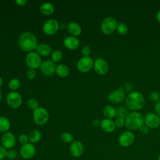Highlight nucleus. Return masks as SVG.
Returning <instances> with one entry per match:
<instances>
[{"label":"nucleus","mask_w":160,"mask_h":160,"mask_svg":"<svg viewBox=\"0 0 160 160\" xmlns=\"http://www.w3.org/2000/svg\"><path fill=\"white\" fill-rule=\"evenodd\" d=\"M144 124V117L139 112L129 113L125 119V126L129 130L139 129Z\"/></svg>","instance_id":"1"},{"label":"nucleus","mask_w":160,"mask_h":160,"mask_svg":"<svg viewBox=\"0 0 160 160\" xmlns=\"http://www.w3.org/2000/svg\"><path fill=\"white\" fill-rule=\"evenodd\" d=\"M126 106L131 110H139L144 105L145 101L143 95L138 91L130 92L125 99Z\"/></svg>","instance_id":"2"},{"label":"nucleus","mask_w":160,"mask_h":160,"mask_svg":"<svg viewBox=\"0 0 160 160\" xmlns=\"http://www.w3.org/2000/svg\"><path fill=\"white\" fill-rule=\"evenodd\" d=\"M18 43L21 49L24 51H31L38 46L37 39L31 32H23L19 38Z\"/></svg>","instance_id":"3"},{"label":"nucleus","mask_w":160,"mask_h":160,"mask_svg":"<svg viewBox=\"0 0 160 160\" xmlns=\"http://www.w3.org/2000/svg\"><path fill=\"white\" fill-rule=\"evenodd\" d=\"M49 119L48 111L42 107H38L33 111V119L38 125H44Z\"/></svg>","instance_id":"4"},{"label":"nucleus","mask_w":160,"mask_h":160,"mask_svg":"<svg viewBox=\"0 0 160 160\" xmlns=\"http://www.w3.org/2000/svg\"><path fill=\"white\" fill-rule=\"evenodd\" d=\"M118 22L116 19L112 17H107L103 19L101 25V29L105 34H112L117 28Z\"/></svg>","instance_id":"5"},{"label":"nucleus","mask_w":160,"mask_h":160,"mask_svg":"<svg viewBox=\"0 0 160 160\" xmlns=\"http://www.w3.org/2000/svg\"><path fill=\"white\" fill-rule=\"evenodd\" d=\"M21 156L24 159H31L35 156L36 148L33 144L28 142L21 146L19 149Z\"/></svg>","instance_id":"6"},{"label":"nucleus","mask_w":160,"mask_h":160,"mask_svg":"<svg viewBox=\"0 0 160 160\" xmlns=\"http://www.w3.org/2000/svg\"><path fill=\"white\" fill-rule=\"evenodd\" d=\"M135 136L130 131H126L122 132L118 138L119 144L122 147H129L134 141Z\"/></svg>","instance_id":"7"},{"label":"nucleus","mask_w":160,"mask_h":160,"mask_svg":"<svg viewBox=\"0 0 160 160\" xmlns=\"http://www.w3.org/2000/svg\"><path fill=\"white\" fill-rule=\"evenodd\" d=\"M26 62L28 67L31 69H36L41 65V58L38 53L32 51L27 54Z\"/></svg>","instance_id":"8"},{"label":"nucleus","mask_w":160,"mask_h":160,"mask_svg":"<svg viewBox=\"0 0 160 160\" xmlns=\"http://www.w3.org/2000/svg\"><path fill=\"white\" fill-rule=\"evenodd\" d=\"M94 66L92 59L89 56H84L81 58L77 64L78 70L82 72L89 71Z\"/></svg>","instance_id":"9"},{"label":"nucleus","mask_w":160,"mask_h":160,"mask_svg":"<svg viewBox=\"0 0 160 160\" xmlns=\"http://www.w3.org/2000/svg\"><path fill=\"white\" fill-rule=\"evenodd\" d=\"M6 102L11 108H18L21 104L22 98L18 92L12 91L7 95Z\"/></svg>","instance_id":"10"},{"label":"nucleus","mask_w":160,"mask_h":160,"mask_svg":"<svg viewBox=\"0 0 160 160\" xmlns=\"http://www.w3.org/2000/svg\"><path fill=\"white\" fill-rule=\"evenodd\" d=\"M144 123L149 128H157L160 126V117L154 112L148 113L144 117Z\"/></svg>","instance_id":"11"},{"label":"nucleus","mask_w":160,"mask_h":160,"mask_svg":"<svg viewBox=\"0 0 160 160\" xmlns=\"http://www.w3.org/2000/svg\"><path fill=\"white\" fill-rule=\"evenodd\" d=\"M2 146L6 149H12L16 145V140L14 135L10 132H5L1 139Z\"/></svg>","instance_id":"12"},{"label":"nucleus","mask_w":160,"mask_h":160,"mask_svg":"<svg viewBox=\"0 0 160 160\" xmlns=\"http://www.w3.org/2000/svg\"><path fill=\"white\" fill-rule=\"evenodd\" d=\"M59 28V23L55 19H49L46 21L42 26L44 32L47 35H52L55 34Z\"/></svg>","instance_id":"13"},{"label":"nucleus","mask_w":160,"mask_h":160,"mask_svg":"<svg viewBox=\"0 0 160 160\" xmlns=\"http://www.w3.org/2000/svg\"><path fill=\"white\" fill-rule=\"evenodd\" d=\"M94 71L100 75H104L107 73L109 69V66L106 60L102 58H97L94 62Z\"/></svg>","instance_id":"14"},{"label":"nucleus","mask_w":160,"mask_h":160,"mask_svg":"<svg viewBox=\"0 0 160 160\" xmlns=\"http://www.w3.org/2000/svg\"><path fill=\"white\" fill-rule=\"evenodd\" d=\"M126 98L125 92L122 88L112 91L108 96V99L110 102L118 104L122 102Z\"/></svg>","instance_id":"15"},{"label":"nucleus","mask_w":160,"mask_h":160,"mask_svg":"<svg viewBox=\"0 0 160 160\" xmlns=\"http://www.w3.org/2000/svg\"><path fill=\"white\" fill-rule=\"evenodd\" d=\"M84 146L82 143L78 140L73 141L69 146V152L74 158H79L83 154Z\"/></svg>","instance_id":"16"},{"label":"nucleus","mask_w":160,"mask_h":160,"mask_svg":"<svg viewBox=\"0 0 160 160\" xmlns=\"http://www.w3.org/2000/svg\"><path fill=\"white\" fill-rule=\"evenodd\" d=\"M56 64L54 62L51 60H47L41 63L40 71L45 76H51L56 71Z\"/></svg>","instance_id":"17"},{"label":"nucleus","mask_w":160,"mask_h":160,"mask_svg":"<svg viewBox=\"0 0 160 160\" xmlns=\"http://www.w3.org/2000/svg\"><path fill=\"white\" fill-rule=\"evenodd\" d=\"M101 129L106 132H112L116 129L115 122L110 119H104L101 121Z\"/></svg>","instance_id":"18"},{"label":"nucleus","mask_w":160,"mask_h":160,"mask_svg":"<svg viewBox=\"0 0 160 160\" xmlns=\"http://www.w3.org/2000/svg\"><path fill=\"white\" fill-rule=\"evenodd\" d=\"M64 44L69 49H76L79 47V41L74 36H68L64 40Z\"/></svg>","instance_id":"19"},{"label":"nucleus","mask_w":160,"mask_h":160,"mask_svg":"<svg viewBox=\"0 0 160 160\" xmlns=\"http://www.w3.org/2000/svg\"><path fill=\"white\" fill-rule=\"evenodd\" d=\"M36 51L38 54L42 56H48L51 52V49L50 46L46 44H39L37 46Z\"/></svg>","instance_id":"20"},{"label":"nucleus","mask_w":160,"mask_h":160,"mask_svg":"<svg viewBox=\"0 0 160 160\" xmlns=\"http://www.w3.org/2000/svg\"><path fill=\"white\" fill-rule=\"evenodd\" d=\"M67 28L69 32L73 36H78L81 32V26L79 24L74 22H69L67 26Z\"/></svg>","instance_id":"21"},{"label":"nucleus","mask_w":160,"mask_h":160,"mask_svg":"<svg viewBox=\"0 0 160 160\" xmlns=\"http://www.w3.org/2000/svg\"><path fill=\"white\" fill-rule=\"evenodd\" d=\"M28 136L29 141L32 144H34L38 142L41 139V133L37 129H34L29 133Z\"/></svg>","instance_id":"22"},{"label":"nucleus","mask_w":160,"mask_h":160,"mask_svg":"<svg viewBox=\"0 0 160 160\" xmlns=\"http://www.w3.org/2000/svg\"><path fill=\"white\" fill-rule=\"evenodd\" d=\"M40 11L44 15H50L54 12V7L50 2H45L41 6Z\"/></svg>","instance_id":"23"},{"label":"nucleus","mask_w":160,"mask_h":160,"mask_svg":"<svg viewBox=\"0 0 160 160\" xmlns=\"http://www.w3.org/2000/svg\"><path fill=\"white\" fill-rule=\"evenodd\" d=\"M103 114L108 119H112L116 116V110L111 106H106L103 109Z\"/></svg>","instance_id":"24"},{"label":"nucleus","mask_w":160,"mask_h":160,"mask_svg":"<svg viewBox=\"0 0 160 160\" xmlns=\"http://www.w3.org/2000/svg\"><path fill=\"white\" fill-rule=\"evenodd\" d=\"M10 122L6 117H0V132H6L10 128Z\"/></svg>","instance_id":"25"},{"label":"nucleus","mask_w":160,"mask_h":160,"mask_svg":"<svg viewBox=\"0 0 160 160\" xmlns=\"http://www.w3.org/2000/svg\"><path fill=\"white\" fill-rule=\"evenodd\" d=\"M56 72L60 77H66L69 74V69L64 64H59L56 67Z\"/></svg>","instance_id":"26"},{"label":"nucleus","mask_w":160,"mask_h":160,"mask_svg":"<svg viewBox=\"0 0 160 160\" xmlns=\"http://www.w3.org/2000/svg\"><path fill=\"white\" fill-rule=\"evenodd\" d=\"M60 138H61V140L62 142H65V143L72 142L73 141V139H74V138H73L72 135L71 133L67 132H62L61 134Z\"/></svg>","instance_id":"27"},{"label":"nucleus","mask_w":160,"mask_h":160,"mask_svg":"<svg viewBox=\"0 0 160 160\" xmlns=\"http://www.w3.org/2000/svg\"><path fill=\"white\" fill-rule=\"evenodd\" d=\"M128 110L122 106L119 107L116 109V117L117 118H121L123 119H126L127 115H128Z\"/></svg>","instance_id":"28"},{"label":"nucleus","mask_w":160,"mask_h":160,"mask_svg":"<svg viewBox=\"0 0 160 160\" xmlns=\"http://www.w3.org/2000/svg\"><path fill=\"white\" fill-rule=\"evenodd\" d=\"M117 31L121 35L126 34L128 31V28L127 25L123 22H120L118 24L117 26Z\"/></svg>","instance_id":"29"},{"label":"nucleus","mask_w":160,"mask_h":160,"mask_svg":"<svg viewBox=\"0 0 160 160\" xmlns=\"http://www.w3.org/2000/svg\"><path fill=\"white\" fill-rule=\"evenodd\" d=\"M62 58V52L59 50H54L51 54V59L53 62H59Z\"/></svg>","instance_id":"30"},{"label":"nucleus","mask_w":160,"mask_h":160,"mask_svg":"<svg viewBox=\"0 0 160 160\" xmlns=\"http://www.w3.org/2000/svg\"><path fill=\"white\" fill-rule=\"evenodd\" d=\"M9 88L11 90H16L19 88L20 82L16 78L11 79L9 82Z\"/></svg>","instance_id":"31"},{"label":"nucleus","mask_w":160,"mask_h":160,"mask_svg":"<svg viewBox=\"0 0 160 160\" xmlns=\"http://www.w3.org/2000/svg\"><path fill=\"white\" fill-rule=\"evenodd\" d=\"M18 152L16 150H14L13 149L7 150L6 158H8V159L14 160L18 158Z\"/></svg>","instance_id":"32"},{"label":"nucleus","mask_w":160,"mask_h":160,"mask_svg":"<svg viewBox=\"0 0 160 160\" xmlns=\"http://www.w3.org/2000/svg\"><path fill=\"white\" fill-rule=\"evenodd\" d=\"M149 98L152 102L157 103L158 101H159V100L160 98V94L157 91H152L150 93Z\"/></svg>","instance_id":"33"},{"label":"nucleus","mask_w":160,"mask_h":160,"mask_svg":"<svg viewBox=\"0 0 160 160\" xmlns=\"http://www.w3.org/2000/svg\"><path fill=\"white\" fill-rule=\"evenodd\" d=\"M28 106L31 109L34 110L38 107V102L35 99H30L28 102Z\"/></svg>","instance_id":"34"},{"label":"nucleus","mask_w":160,"mask_h":160,"mask_svg":"<svg viewBox=\"0 0 160 160\" xmlns=\"http://www.w3.org/2000/svg\"><path fill=\"white\" fill-rule=\"evenodd\" d=\"M18 140L20 144H21L22 145L25 144L28 142V141H29L28 136L26 134H21L19 136Z\"/></svg>","instance_id":"35"},{"label":"nucleus","mask_w":160,"mask_h":160,"mask_svg":"<svg viewBox=\"0 0 160 160\" xmlns=\"http://www.w3.org/2000/svg\"><path fill=\"white\" fill-rule=\"evenodd\" d=\"M36 75V71L34 69H29L26 72V76L29 79H32L35 78Z\"/></svg>","instance_id":"36"},{"label":"nucleus","mask_w":160,"mask_h":160,"mask_svg":"<svg viewBox=\"0 0 160 160\" xmlns=\"http://www.w3.org/2000/svg\"><path fill=\"white\" fill-rule=\"evenodd\" d=\"M115 124L116 126L118 128H122L125 124V119L121 118H117L115 121Z\"/></svg>","instance_id":"37"},{"label":"nucleus","mask_w":160,"mask_h":160,"mask_svg":"<svg viewBox=\"0 0 160 160\" xmlns=\"http://www.w3.org/2000/svg\"><path fill=\"white\" fill-rule=\"evenodd\" d=\"M6 154L7 149L2 146L0 145V160H2L5 158H6Z\"/></svg>","instance_id":"38"},{"label":"nucleus","mask_w":160,"mask_h":160,"mask_svg":"<svg viewBox=\"0 0 160 160\" xmlns=\"http://www.w3.org/2000/svg\"><path fill=\"white\" fill-rule=\"evenodd\" d=\"M91 53V48L88 46H84L82 48V54L84 56H89V54Z\"/></svg>","instance_id":"39"},{"label":"nucleus","mask_w":160,"mask_h":160,"mask_svg":"<svg viewBox=\"0 0 160 160\" xmlns=\"http://www.w3.org/2000/svg\"><path fill=\"white\" fill-rule=\"evenodd\" d=\"M139 131L142 134L144 135H147L149 134V128H148L146 125H143L140 129H139Z\"/></svg>","instance_id":"40"},{"label":"nucleus","mask_w":160,"mask_h":160,"mask_svg":"<svg viewBox=\"0 0 160 160\" xmlns=\"http://www.w3.org/2000/svg\"><path fill=\"white\" fill-rule=\"evenodd\" d=\"M155 111L156 114L160 117V101H158L155 105Z\"/></svg>","instance_id":"41"},{"label":"nucleus","mask_w":160,"mask_h":160,"mask_svg":"<svg viewBox=\"0 0 160 160\" xmlns=\"http://www.w3.org/2000/svg\"><path fill=\"white\" fill-rule=\"evenodd\" d=\"M16 2L19 6H24L27 3V1L26 0H16Z\"/></svg>","instance_id":"42"},{"label":"nucleus","mask_w":160,"mask_h":160,"mask_svg":"<svg viewBox=\"0 0 160 160\" xmlns=\"http://www.w3.org/2000/svg\"><path fill=\"white\" fill-rule=\"evenodd\" d=\"M92 125H93L94 126H95V127H98V126H101V121H100L99 119H94V120L92 121Z\"/></svg>","instance_id":"43"},{"label":"nucleus","mask_w":160,"mask_h":160,"mask_svg":"<svg viewBox=\"0 0 160 160\" xmlns=\"http://www.w3.org/2000/svg\"><path fill=\"white\" fill-rule=\"evenodd\" d=\"M156 19L159 22H160V10H159L156 14Z\"/></svg>","instance_id":"44"},{"label":"nucleus","mask_w":160,"mask_h":160,"mask_svg":"<svg viewBox=\"0 0 160 160\" xmlns=\"http://www.w3.org/2000/svg\"><path fill=\"white\" fill-rule=\"evenodd\" d=\"M2 79L1 78H0V87L2 86Z\"/></svg>","instance_id":"45"},{"label":"nucleus","mask_w":160,"mask_h":160,"mask_svg":"<svg viewBox=\"0 0 160 160\" xmlns=\"http://www.w3.org/2000/svg\"><path fill=\"white\" fill-rule=\"evenodd\" d=\"M158 160H160V154L158 155Z\"/></svg>","instance_id":"46"},{"label":"nucleus","mask_w":160,"mask_h":160,"mask_svg":"<svg viewBox=\"0 0 160 160\" xmlns=\"http://www.w3.org/2000/svg\"><path fill=\"white\" fill-rule=\"evenodd\" d=\"M1 97H2V96H1V92H0V101H1Z\"/></svg>","instance_id":"47"}]
</instances>
